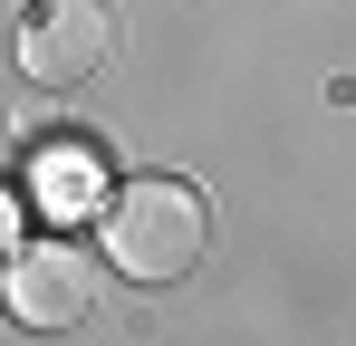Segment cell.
<instances>
[{"instance_id": "1", "label": "cell", "mask_w": 356, "mask_h": 346, "mask_svg": "<svg viewBox=\"0 0 356 346\" xmlns=\"http://www.w3.org/2000/svg\"><path fill=\"white\" fill-rule=\"evenodd\" d=\"M97 240H106V260H116L135 288H164L183 279L193 260H202V240H212V202L174 183V173H135L116 183L106 202H97Z\"/></svg>"}, {"instance_id": "3", "label": "cell", "mask_w": 356, "mask_h": 346, "mask_svg": "<svg viewBox=\"0 0 356 346\" xmlns=\"http://www.w3.org/2000/svg\"><path fill=\"white\" fill-rule=\"evenodd\" d=\"M0 298H10L19 327H77V318L97 308V270H87V250H67V240H19L10 270H0Z\"/></svg>"}, {"instance_id": "2", "label": "cell", "mask_w": 356, "mask_h": 346, "mask_svg": "<svg viewBox=\"0 0 356 346\" xmlns=\"http://www.w3.org/2000/svg\"><path fill=\"white\" fill-rule=\"evenodd\" d=\"M116 39H125L116 0H29L19 10V67L39 87H87L116 58Z\"/></svg>"}, {"instance_id": "4", "label": "cell", "mask_w": 356, "mask_h": 346, "mask_svg": "<svg viewBox=\"0 0 356 346\" xmlns=\"http://www.w3.org/2000/svg\"><path fill=\"white\" fill-rule=\"evenodd\" d=\"M39 183H49V192H58V202H77V192H87V183H97V164H87V154H67L58 173H39Z\"/></svg>"}]
</instances>
